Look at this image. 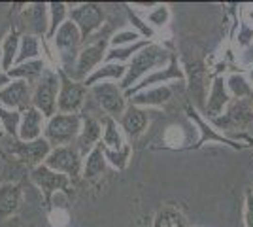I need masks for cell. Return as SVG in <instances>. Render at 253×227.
Wrapping results in <instances>:
<instances>
[{
  "label": "cell",
  "mask_w": 253,
  "mask_h": 227,
  "mask_svg": "<svg viewBox=\"0 0 253 227\" xmlns=\"http://www.w3.org/2000/svg\"><path fill=\"white\" fill-rule=\"evenodd\" d=\"M170 57H172V51H169L163 44L159 42H149L142 51H138L134 55V59L126 65V74L125 78L121 80V89L126 91L130 87H134L140 82L144 80L148 74L155 72L159 68L167 66L170 63Z\"/></svg>",
  "instance_id": "6da1fadb"
},
{
  "label": "cell",
  "mask_w": 253,
  "mask_h": 227,
  "mask_svg": "<svg viewBox=\"0 0 253 227\" xmlns=\"http://www.w3.org/2000/svg\"><path fill=\"white\" fill-rule=\"evenodd\" d=\"M53 51L57 53V61H59V68L64 72H70L74 66L78 55L84 47V38L82 33L78 31L74 23L68 21L64 23L63 27L57 31V34L53 36Z\"/></svg>",
  "instance_id": "7a4b0ae2"
},
{
  "label": "cell",
  "mask_w": 253,
  "mask_h": 227,
  "mask_svg": "<svg viewBox=\"0 0 253 227\" xmlns=\"http://www.w3.org/2000/svg\"><path fill=\"white\" fill-rule=\"evenodd\" d=\"M59 89H61V78L59 70L47 66L40 76V80L32 87V106L42 112L45 119L53 118L57 114V98H59Z\"/></svg>",
  "instance_id": "3957f363"
},
{
  "label": "cell",
  "mask_w": 253,
  "mask_h": 227,
  "mask_svg": "<svg viewBox=\"0 0 253 227\" xmlns=\"http://www.w3.org/2000/svg\"><path fill=\"white\" fill-rule=\"evenodd\" d=\"M82 114H55L53 118L45 121L43 138L51 144V148L59 146H70L74 144L80 131H82Z\"/></svg>",
  "instance_id": "277c9868"
},
{
  "label": "cell",
  "mask_w": 253,
  "mask_h": 227,
  "mask_svg": "<svg viewBox=\"0 0 253 227\" xmlns=\"http://www.w3.org/2000/svg\"><path fill=\"white\" fill-rule=\"evenodd\" d=\"M108 49H110V40H106V38H100V40L91 44H84V47H82V51L78 55L72 70L66 72V74L70 76L72 80H76V82L84 84L85 80L104 63Z\"/></svg>",
  "instance_id": "5b68a950"
},
{
  "label": "cell",
  "mask_w": 253,
  "mask_h": 227,
  "mask_svg": "<svg viewBox=\"0 0 253 227\" xmlns=\"http://www.w3.org/2000/svg\"><path fill=\"white\" fill-rule=\"evenodd\" d=\"M43 165L47 169L55 171V173L68 176L70 180H76V178H82L84 157H82L80 151L76 150L74 144H70V146H59V148H51V151L45 157Z\"/></svg>",
  "instance_id": "8992f818"
},
{
  "label": "cell",
  "mask_w": 253,
  "mask_h": 227,
  "mask_svg": "<svg viewBox=\"0 0 253 227\" xmlns=\"http://www.w3.org/2000/svg\"><path fill=\"white\" fill-rule=\"evenodd\" d=\"M89 93L96 98L98 106L104 110V116L119 119L125 114L128 100L125 97V91L116 82H102L89 89Z\"/></svg>",
  "instance_id": "52a82bcc"
},
{
  "label": "cell",
  "mask_w": 253,
  "mask_h": 227,
  "mask_svg": "<svg viewBox=\"0 0 253 227\" xmlns=\"http://www.w3.org/2000/svg\"><path fill=\"white\" fill-rule=\"evenodd\" d=\"M59 78H61V89H59V98H57V112L59 114H80L89 89H85L82 82L72 80L61 68H59Z\"/></svg>",
  "instance_id": "ba28073f"
},
{
  "label": "cell",
  "mask_w": 253,
  "mask_h": 227,
  "mask_svg": "<svg viewBox=\"0 0 253 227\" xmlns=\"http://www.w3.org/2000/svg\"><path fill=\"white\" fill-rule=\"evenodd\" d=\"M178 80L183 82V80H185V72H183V68L179 65L178 55L172 51V57H170L169 65L159 68L155 72H151V74H148L144 80H140L134 87L126 89L125 97H126V100H130V98L134 97V95H138L140 91H146V89H151V87H157V86H169L170 82H178Z\"/></svg>",
  "instance_id": "9c48e42d"
},
{
  "label": "cell",
  "mask_w": 253,
  "mask_h": 227,
  "mask_svg": "<svg viewBox=\"0 0 253 227\" xmlns=\"http://www.w3.org/2000/svg\"><path fill=\"white\" fill-rule=\"evenodd\" d=\"M68 19L78 27V31L82 33V38H84V44H87V40L96 31H100V27L104 23V11H102L100 4L84 2V4H78L74 8H70Z\"/></svg>",
  "instance_id": "30bf717a"
},
{
  "label": "cell",
  "mask_w": 253,
  "mask_h": 227,
  "mask_svg": "<svg viewBox=\"0 0 253 227\" xmlns=\"http://www.w3.org/2000/svg\"><path fill=\"white\" fill-rule=\"evenodd\" d=\"M252 121L253 104L250 98H244V100H231V104L227 106L223 116L211 119V125L215 129L229 133V131H244Z\"/></svg>",
  "instance_id": "8fae6325"
},
{
  "label": "cell",
  "mask_w": 253,
  "mask_h": 227,
  "mask_svg": "<svg viewBox=\"0 0 253 227\" xmlns=\"http://www.w3.org/2000/svg\"><path fill=\"white\" fill-rule=\"evenodd\" d=\"M31 180L32 184L36 185L43 195V203L49 206L51 205V197L57 191H70V185H72V180L64 174H59L47 169L45 165H38L31 169Z\"/></svg>",
  "instance_id": "7c38bea8"
},
{
  "label": "cell",
  "mask_w": 253,
  "mask_h": 227,
  "mask_svg": "<svg viewBox=\"0 0 253 227\" xmlns=\"http://www.w3.org/2000/svg\"><path fill=\"white\" fill-rule=\"evenodd\" d=\"M185 114H187V118L199 127V133H201L197 144L193 146L195 150H197V148H202L206 142H208V144H210V142H219V144H225V146H231L232 150H244V148H248L242 142L232 140L231 136H227L225 133H219V131L211 125V121H206V118H202L201 112L195 108L193 104H189V102L185 104Z\"/></svg>",
  "instance_id": "4fadbf2b"
},
{
  "label": "cell",
  "mask_w": 253,
  "mask_h": 227,
  "mask_svg": "<svg viewBox=\"0 0 253 227\" xmlns=\"http://www.w3.org/2000/svg\"><path fill=\"white\" fill-rule=\"evenodd\" d=\"M10 151L13 157H17L25 165H31V169L43 165L45 157L49 155L51 151V144L45 140V138H38V140L32 142H23L19 138H11L10 142Z\"/></svg>",
  "instance_id": "5bb4252c"
},
{
  "label": "cell",
  "mask_w": 253,
  "mask_h": 227,
  "mask_svg": "<svg viewBox=\"0 0 253 227\" xmlns=\"http://www.w3.org/2000/svg\"><path fill=\"white\" fill-rule=\"evenodd\" d=\"M0 106L15 112H25L32 106V84L25 80H11L0 89Z\"/></svg>",
  "instance_id": "9a60e30c"
},
{
  "label": "cell",
  "mask_w": 253,
  "mask_h": 227,
  "mask_svg": "<svg viewBox=\"0 0 253 227\" xmlns=\"http://www.w3.org/2000/svg\"><path fill=\"white\" fill-rule=\"evenodd\" d=\"M231 95L227 91V84H225V76L217 74L213 76L210 84V93H208V100H206V106H204V116L208 121L219 118L225 114L227 106L231 104Z\"/></svg>",
  "instance_id": "2e32d148"
},
{
  "label": "cell",
  "mask_w": 253,
  "mask_h": 227,
  "mask_svg": "<svg viewBox=\"0 0 253 227\" xmlns=\"http://www.w3.org/2000/svg\"><path fill=\"white\" fill-rule=\"evenodd\" d=\"M21 17L25 27H27V34H34V36L45 40L47 31H49V8H47V4H43V2L27 4Z\"/></svg>",
  "instance_id": "e0dca14e"
},
{
  "label": "cell",
  "mask_w": 253,
  "mask_h": 227,
  "mask_svg": "<svg viewBox=\"0 0 253 227\" xmlns=\"http://www.w3.org/2000/svg\"><path fill=\"white\" fill-rule=\"evenodd\" d=\"M119 121V127L123 131V135H126L128 138H138L142 136L149 125V116L148 110L138 108L134 104H128L125 110V114L117 119Z\"/></svg>",
  "instance_id": "ac0fdd59"
},
{
  "label": "cell",
  "mask_w": 253,
  "mask_h": 227,
  "mask_svg": "<svg viewBox=\"0 0 253 227\" xmlns=\"http://www.w3.org/2000/svg\"><path fill=\"white\" fill-rule=\"evenodd\" d=\"M100 140H102V121H98L93 116H84L82 131L74 142L76 150L82 153V157H85L96 144H100Z\"/></svg>",
  "instance_id": "d6986e66"
},
{
  "label": "cell",
  "mask_w": 253,
  "mask_h": 227,
  "mask_svg": "<svg viewBox=\"0 0 253 227\" xmlns=\"http://www.w3.org/2000/svg\"><path fill=\"white\" fill-rule=\"evenodd\" d=\"M45 121L47 119L42 116V112H38L34 106H29L25 112H21V123H19L17 138L23 142H32L42 138L43 129H45Z\"/></svg>",
  "instance_id": "ffe728a7"
},
{
  "label": "cell",
  "mask_w": 253,
  "mask_h": 227,
  "mask_svg": "<svg viewBox=\"0 0 253 227\" xmlns=\"http://www.w3.org/2000/svg\"><path fill=\"white\" fill-rule=\"evenodd\" d=\"M174 97V89L170 86H157L146 89V91H140L138 95L128 100V104H134L138 108H161L165 104H169Z\"/></svg>",
  "instance_id": "44dd1931"
},
{
  "label": "cell",
  "mask_w": 253,
  "mask_h": 227,
  "mask_svg": "<svg viewBox=\"0 0 253 227\" xmlns=\"http://www.w3.org/2000/svg\"><path fill=\"white\" fill-rule=\"evenodd\" d=\"M23 205V189L19 184L4 182L0 184V220L17 214Z\"/></svg>",
  "instance_id": "7402d4cb"
},
{
  "label": "cell",
  "mask_w": 253,
  "mask_h": 227,
  "mask_svg": "<svg viewBox=\"0 0 253 227\" xmlns=\"http://www.w3.org/2000/svg\"><path fill=\"white\" fill-rule=\"evenodd\" d=\"M21 31L19 27H11L10 33L4 36V40L0 44V65L2 72H8L11 66L15 65V59L19 53V44H21Z\"/></svg>",
  "instance_id": "603a6c76"
},
{
  "label": "cell",
  "mask_w": 253,
  "mask_h": 227,
  "mask_svg": "<svg viewBox=\"0 0 253 227\" xmlns=\"http://www.w3.org/2000/svg\"><path fill=\"white\" fill-rule=\"evenodd\" d=\"M126 74V65H119V63H102V65L96 68L93 74L89 76L84 82L85 89H91L96 84H102V82H117L121 84V80Z\"/></svg>",
  "instance_id": "cb8c5ba5"
},
{
  "label": "cell",
  "mask_w": 253,
  "mask_h": 227,
  "mask_svg": "<svg viewBox=\"0 0 253 227\" xmlns=\"http://www.w3.org/2000/svg\"><path fill=\"white\" fill-rule=\"evenodd\" d=\"M100 144L104 146V150H112V151H119L126 146L125 142V135L119 127V121L110 116H104L102 118V140Z\"/></svg>",
  "instance_id": "d4e9b609"
},
{
  "label": "cell",
  "mask_w": 253,
  "mask_h": 227,
  "mask_svg": "<svg viewBox=\"0 0 253 227\" xmlns=\"http://www.w3.org/2000/svg\"><path fill=\"white\" fill-rule=\"evenodd\" d=\"M106 167H108V161L104 157V148H102V144H96L95 148L84 157L82 178H85V180L100 178L106 173Z\"/></svg>",
  "instance_id": "484cf974"
},
{
  "label": "cell",
  "mask_w": 253,
  "mask_h": 227,
  "mask_svg": "<svg viewBox=\"0 0 253 227\" xmlns=\"http://www.w3.org/2000/svg\"><path fill=\"white\" fill-rule=\"evenodd\" d=\"M43 45H45V40H43V38H38V36H34V34L25 33L21 36L19 53H17V59H15V65H23V63H27V61L43 59Z\"/></svg>",
  "instance_id": "4316f807"
},
{
  "label": "cell",
  "mask_w": 253,
  "mask_h": 227,
  "mask_svg": "<svg viewBox=\"0 0 253 227\" xmlns=\"http://www.w3.org/2000/svg\"><path fill=\"white\" fill-rule=\"evenodd\" d=\"M45 68H47V63L43 59H36V61H27L23 65L11 66L6 74L10 76V80H25L29 84H36Z\"/></svg>",
  "instance_id": "83f0119b"
},
{
  "label": "cell",
  "mask_w": 253,
  "mask_h": 227,
  "mask_svg": "<svg viewBox=\"0 0 253 227\" xmlns=\"http://www.w3.org/2000/svg\"><path fill=\"white\" fill-rule=\"evenodd\" d=\"M225 84H227V91L232 100H244V98L253 97L252 84L242 72H231L229 76H225Z\"/></svg>",
  "instance_id": "f1b7e54d"
},
{
  "label": "cell",
  "mask_w": 253,
  "mask_h": 227,
  "mask_svg": "<svg viewBox=\"0 0 253 227\" xmlns=\"http://www.w3.org/2000/svg\"><path fill=\"white\" fill-rule=\"evenodd\" d=\"M149 44V40H140V42L132 44V45H125V47H110L106 53L104 63H119V65H128L134 55L138 51H142L146 45Z\"/></svg>",
  "instance_id": "f546056e"
},
{
  "label": "cell",
  "mask_w": 253,
  "mask_h": 227,
  "mask_svg": "<svg viewBox=\"0 0 253 227\" xmlns=\"http://www.w3.org/2000/svg\"><path fill=\"white\" fill-rule=\"evenodd\" d=\"M47 8H49V31H47V36H45V42H51L57 31L68 21L70 8L64 2H51V4H47Z\"/></svg>",
  "instance_id": "4dcf8cb0"
},
{
  "label": "cell",
  "mask_w": 253,
  "mask_h": 227,
  "mask_svg": "<svg viewBox=\"0 0 253 227\" xmlns=\"http://www.w3.org/2000/svg\"><path fill=\"white\" fill-rule=\"evenodd\" d=\"M153 227H189V224L178 208L163 206L153 218Z\"/></svg>",
  "instance_id": "1f68e13d"
},
{
  "label": "cell",
  "mask_w": 253,
  "mask_h": 227,
  "mask_svg": "<svg viewBox=\"0 0 253 227\" xmlns=\"http://www.w3.org/2000/svg\"><path fill=\"white\" fill-rule=\"evenodd\" d=\"M19 123H21V112L0 106V127H2V133H6L11 138H17Z\"/></svg>",
  "instance_id": "d6a6232c"
},
{
  "label": "cell",
  "mask_w": 253,
  "mask_h": 227,
  "mask_svg": "<svg viewBox=\"0 0 253 227\" xmlns=\"http://www.w3.org/2000/svg\"><path fill=\"white\" fill-rule=\"evenodd\" d=\"M104 148V146H102ZM130 155H132V148H130V144H126L123 150L119 151H112V150H104V157L108 165H112L114 169L117 171H125L126 165L130 163Z\"/></svg>",
  "instance_id": "836d02e7"
},
{
  "label": "cell",
  "mask_w": 253,
  "mask_h": 227,
  "mask_svg": "<svg viewBox=\"0 0 253 227\" xmlns=\"http://www.w3.org/2000/svg\"><path fill=\"white\" fill-rule=\"evenodd\" d=\"M146 21H148V25L151 29H153V27H155V29L167 27L170 21V8L167 4H155V6L148 11Z\"/></svg>",
  "instance_id": "e575fe53"
},
{
  "label": "cell",
  "mask_w": 253,
  "mask_h": 227,
  "mask_svg": "<svg viewBox=\"0 0 253 227\" xmlns=\"http://www.w3.org/2000/svg\"><path fill=\"white\" fill-rule=\"evenodd\" d=\"M126 13H128V19H130V23H132V29H134V31H136L144 40L153 42V38H155V31L149 27L148 21H146V19H142V17H140L138 13H134L130 8H126Z\"/></svg>",
  "instance_id": "d590c367"
},
{
  "label": "cell",
  "mask_w": 253,
  "mask_h": 227,
  "mask_svg": "<svg viewBox=\"0 0 253 227\" xmlns=\"http://www.w3.org/2000/svg\"><path fill=\"white\" fill-rule=\"evenodd\" d=\"M144 40L134 29H125V31H119L110 38V47H125V45H132V44Z\"/></svg>",
  "instance_id": "8d00e7d4"
},
{
  "label": "cell",
  "mask_w": 253,
  "mask_h": 227,
  "mask_svg": "<svg viewBox=\"0 0 253 227\" xmlns=\"http://www.w3.org/2000/svg\"><path fill=\"white\" fill-rule=\"evenodd\" d=\"M163 140H165V146H167V148L178 150V148H181V144L185 142V135H183L181 127L170 125L169 129L165 131V135H163Z\"/></svg>",
  "instance_id": "74e56055"
},
{
  "label": "cell",
  "mask_w": 253,
  "mask_h": 227,
  "mask_svg": "<svg viewBox=\"0 0 253 227\" xmlns=\"http://www.w3.org/2000/svg\"><path fill=\"white\" fill-rule=\"evenodd\" d=\"M47 218H49L51 227H66L70 222V212L63 206H55V208H49V216Z\"/></svg>",
  "instance_id": "f35d334b"
},
{
  "label": "cell",
  "mask_w": 253,
  "mask_h": 227,
  "mask_svg": "<svg viewBox=\"0 0 253 227\" xmlns=\"http://www.w3.org/2000/svg\"><path fill=\"white\" fill-rule=\"evenodd\" d=\"M244 227H253V189L244 193Z\"/></svg>",
  "instance_id": "ab89813d"
},
{
  "label": "cell",
  "mask_w": 253,
  "mask_h": 227,
  "mask_svg": "<svg viewBox=\"0 0 253 227\" xmlns=\"http://www.w3.org/2000/svg\"><path fill=\"white\" fill-rule=\"evenodd\" d=\"M252 42H253V29L242 23V25H240V31H238V45L248 47Z\"/></svg>",
  "instance_id": "60d3db41"
},
{
  "label": "cell",
  "mask_w": 253,
  "mask_h": 227,
  "mask_svg": "<svg viewBox=\"0 0 253 227\" xmlns=\"http://www.w3.org/2000/svg\"><path fill=\"white\" fill-rule=\"evenodd\" d=\"M240 17H242L244 25H248V27H252L253 29V4L244 6L242 11H240Z\"/></svg>",
  "instance_id": "b9f144b4"
},
{
  "label": "cell",
  "mask_w": 253,
  "mask_h": 227,
  "mask_svg": "<svg viewBox=\"0 0 253 227\" xmlns=\"http://www.w3.org/2000/svg\"><path fill=\"white\" fill-rule=\"evenodd\" d=\"M10 82H11L10 76L6 74V72H0V89H2V87H6L8 84H10Z\"/></svg>",
  "instance_id": "7bdbcfd3"
},
{
  "label": "cell",
  "mask_w": 253,
  "mask_h": 227,
  "mask_svg": "<svg viewBox=\"0 0 253 227\" xmlns=\"http://www.w3.org/2000/svg\"><path fill=\"white\" fill-rule=\"evenodd\" d=\"M246 78H248V82H250V84H252V87H253V65L248 68V76H246Z\"/></svg>",
  "instance_id": "ee69618b"
},
{
  "label": "cell",
  "mask_w": 253,
  "mask_h": 227,
  "mask_svg": "<svg viewBox=\"0 0 253 227\" xmlns=\"http://www.w3.org/2000/svg\"><path fill=\"white\" fill-rule=\"evenodd\" d=\"M246 142L250 144V148H252V150H253V140H252V138H248V136H246Z\"/></svg>",
  "instance_id": "f6af8a7d"
},
{
  "label": "cell",
  "mask_w": 253,
  "mask_h": 227,
  "mask_svg": "<svg viewBox=\"0 0 253 227\" xmlns=\"http://www.w3.org/2000/svg\"><path fill=\"white\" fill-rule=\"evenodd\" d=\"M2 135H4V133H2V131H0V136H2Z\"/></svg>",
  "instance_id": "bcb514c9"
},
{
  "label": "cell",
  "mask_w": 253,
  "mask_h": 227,
  "mask_svg": "<svg viewBox=\"0 0 253 227\" xmlns=\"http://www.w3.org/2000/svg\"><path fill=\"white\" fill-rule=\"evenodd\" d=\"M0 72H2V65H0Z\"/></svg>",
  "instance_id": "7dc6e473"
}]
</instances>
